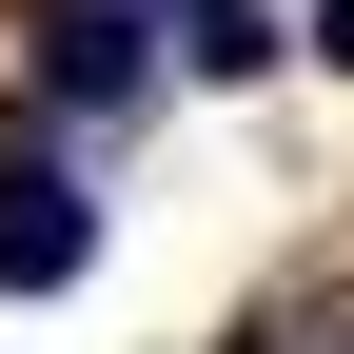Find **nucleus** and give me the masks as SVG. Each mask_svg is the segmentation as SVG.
Wrapping results in <instances>:
<instances>
[{
    "mask_svg": "<svg viewBox=\"0 0 354 354\" xmlns=\"http://www.w3.org/2000/svg\"><path fill=\"white\" fill-rule=\"evenodd\" d=\"M79 256H99V216H79L59 138H39V118H0V276H20V295H59Z\"/></svg>",
    "mask_w": 354,
    "mask_h": 354,
    "instance_id": "1",
    "label": "nucleus"
},
{
    "mask_svg": "<svg viewBox=\"0 0 354 354\" xmlns=\"http://www.w3.org/2000/svg\"><path fill=\"white\" fill-rule=\"evenodd\" d=\"M39 79H59V99H138V79H158L138 0H59V20H39Z\"/></svg>",
    "mask_w": 354,
    "mask_h": 354,
    "instance_id": "2",
    "label": "nucleus"
},
{
    "mask_svg": "<svg viewBox=\"0 0 354 354\" xmlns=\"http://www.w3.org/2000/svg\"><path fill=\"white\" fill-rule=\"evenodd\" d=\"M315 59H354V0H315Z\"/></svg>",
    "mask_w": 354,
    "mask_h": 354,
    "instance_id": "3",
    "label": "nucleus"
}]
</instances>
